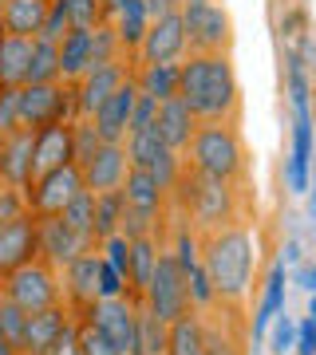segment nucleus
<instances>
[{"label":"nucleus","mask_w":316,"mask_h":355,"mask_svg":"<svg viewBox=\"0 0 316 355\" xmlns=\"http://www.w3.org/2000/svg\"><path fill=\"white\" fill-rule=\"evenodd\" d=\"M0 292H4V296H13L24 312H44V308L63 304L60 268L51 265V261H44V257L20 265L16 272H8V277L0 280Z\"/></svg>","instance_id":"423d86ee"},{"label":"nucleus","mask_w":316,"mask_h":355,"mask_svg":"<svg viewBox=\"0 0 316 355\" xmlns=\"http://www.w3.org/2000/svg\"><path fill=\"white\" fill-rule=\"evenodd\" d=\"M83 190H88V182H83L79 162H67L60 170H48V174L32 178V186L24 193H28V209L36 217H56L76 202Z\"/></svg>","instance_id":"6e6552de"},{"label":"nucleus","mask_w":316,"mask_h":355,"mask_svg":"<svg viewBox=\"0 0 316 355\" xmlns=\"http://www.w3.org/2000/svg\"><path fill=\"white\" fill-rule=\"evenodd\" d=\"M76 324H79V352L83 355H123L91 320H76Z\"/></svg>","instance_id":"e433bc0d"},{"label":"nucleus","mask_w":316,"mask_h":355,"mask_svg":"<svg viewBox=\"0 0 316 355\" xmlns=\"http://www.w3.org/2000/svg\"><path fill=\"white\" fill-rule=\"evenodd\" d=\"M20 130V87L0 91V139Z\"/></svg>","instance_id":"37998d69"},{"label":"nucleus","mask_w":316,"mask_h":355,"mask_svg":"<svg viewBox=\"0 0 316 355\" xmlns=\"http://www.w3.org/2000/svg\"><path fill=\"white\" fill-rule=\"evenodd\" d=\"M241 190H245V182L206 178L186 166L170 198L182 209V221H190V229L198 237H206V233H217V229L245 221V198H241Z\"/></svg>","instance_id":"7ed1b4c3"},{"label":"nucleus","mask_w":316,"mask_h":355,"mask_svg":"<svg viewBox=\"0 0 316 355\" xmlns=\"http://www.w3.org/2000/svg\"><path fill=\"white\" fill-rule=\"evenodd\" d=\"M186 166L206 178H222V182H245L249 174V158H245V142H241L233 123H202L194 142L186 150Z\"/></svg>","instance_id":"20e7f679"},{"label":"nucleus","mask_w":316,"mask_h":355,"mask_svg":"<svg viewBox=\"0 0 316 355\" xmlns=\"http://www.w3.org/2000/svg\"><path fill=\"white\" fill-rule=\"evenodd\" d=\"M297 355H316V316H304L297 324Z\"/></svg>","instance_id":"de8ad7c7"},{"label":"nucleus","mask_w":316,"mask_h":355,"mask_svg":"<svg viewBox=\"0 0 316 355\" xmlns=\"http://www.w3.org/2000/svg\"><path fill=\"white\" fill-rule=\"evenodd\" d=\"M308 214H313V221H316V174H313V186H308Z\"/></svg>","instance_id":"5fc2aeb1"},{"label":"nucleus","mask_w":316,"mask_h":355,"mask_svg":"<svg viewBox=\"0 0 316 355\" xmlns=\"http://www.w3.org/2000/svg\"><path fill=\"white\" fill-rule=\"evenodd\" d=\"M0 355H20V347H16L8 336H0Z\"/></svg>","instance_id":"864d4df0"},{"label":"nucleus","mask_w":316,"mask_h":355,"mask_svg":"<svg viewBox=\"0 0 316 355\" xmlns=\"http://www.w3.org/2000/svg\"><path fill=\"white\" fill-rule=\"evenodd\" d=\"M170 355H206V324L198 308L170 324Z\"/></svg>","instance_id":"2f4dec72"},{"label":"nucleus","mask_w":316,"mask_h":355,"mask_svg":"<svg viewBox=\"0 0 316 355\" xmlns=\"http://www.w3.org/2000/svg\"><path fill=\"white\" fill-rule=\"evenodd\" d=\"M67 16H72V28H95L107 20V4L103 0H67Z\"/></svg>","instance_id":"4c0bfd02"},{"label":"nucleus","mask_w":316,"mask_h":355,"mask_svg":"<svg viewBox=\"0 0 316 355\" xmlns=\"http://www.w3.org/2000/svg\"><path fill=\"white\" fill-rule=\"evenodd\" d=\"M135 76V67L123 64V60H115V64H99L91 67L88 76L76 83V114L79 119H91V114L99 111L103 103L111 99L115 91L123 87L126 79Z\"/></svg>","instance_id":"a211bd4d"},{"label":"nucleus","mask_w":316,"mask_h":355,"mask_svg":"<svg viewBox=\"0 0 316 355\" xmlns=\"http://www.w3.org/2000/svg\"><path fill=\"white\" fill-rule=\"evenodd\" d=\"M182 24H186V48L190 51H229L233 44V20L222 4L206 0V4H186L182 8Z\"/></svg>","instance_id":"9b49d317"},{"label":"nucleus","mask_w":316,"mask_h":355,"mask_svg":"<svg viewBox=\"0 0 316 355\" xmlns=\"http://www.w3.org/2000/svg\"><path fill=\"white\" fill-rule=\"evenodd\" d=\"M56 79H60V44L48 36H36L32 64H28V83H56Z\"/></svg>","instance_id":"473e14b6"},{"label":"nucleus","mask_w":316,"mask_h":355,"mask_svg":"<svg viewBox=\"0 0 316 355\" xmlns=\"http://www.w3.org/2000/svg\"><path fill=\"white\" fill-rule=\"evenodd\" d=\"M24 324H28V312L16 304L13 296H4L0 292V336H8V340L20 347V336H24Z\"/></svg>","instance_id":"c9c22d12"},{"label":"nucleus","mask_w":316,"mask_h":355,"mask_svg":"<svg viewBox=\"0 0 316 355\" xmlns=\"http://www.w3.org/2000/svg\"><path fill=\"white\" fill-rule=\"evenodd\" d=\"M60 217H63V221H67L72 229H76L79 237H91V241H99V237H95V193H91V190L79 193V198L67 205Z\"/></svg>","instance_id":"f704fd0d"},{"label":"nucleus","mask_w":316,"mask_h":355,"mask_svg":"<svg viewBox=\"0 0 316 355\" xmlns=\"http://www.w3.org/2000/svg\"><path fill=\"white\" fill-rule=\"evenodd\" d=\"M111 28H115V36H119V44H123L126 60H131V55L139 51L142 36H147V28H151L147 0H123V4L111 12Z\"/></svg>","instance_id":"cd10ccee"},{"label":"nucleus","mask_w":316,"mask_h":355,"mask_svg":"<svg viewBox=\"0 0 316 355\" xmlns=\"http://www.w3.org/2000/svg\"><path fill=\"white\" fill-rule=\"evenodd\" d=\"M67 32H72V16H67V0H51V8H48V24H44V36L60 44V40L67 36Z\"/></svg>","instance_id":"c03bdc74"},{"label":"nucleus","mask_w":316,"mask_h":355,"mask_svg":"<svg viewBox=\"0 0 316 355\" xmlns=\"http://www.w3.org/2000/svg\"><path fill=\"white\" fill-rule=\"evenodd\" d=\"M48 8H51V0H4L0 4V28L8 36L36 40V36H44Z\"/></svg>","instance_id":"bb28decb"},{"label":"nucleus","mask_w":316,"mask_h":355,"mask_svg":"<svg viewBox=\"0 0 316 355\" xmlns=\"http://www.w3.org/2000/svg\"><path fill=\"white\" fill-rule=\"evenodd\" d=\"M154 114H158V103H154L151 95H142V91H139V103H135V114H131V130L154 127Z\"/></svg>","instance_id":"49530a36"},{"label":"nucleus","mask_w":316,"mask_h":355,"mask_svg":"<svg viewBox=\"0 0 316 355\" xmlns=\"http://www.w3.org/2000/svg\"><path fill=\"white\" fill-rule=\"evenodd\" d=\"M95 249H99V241L79 237V233L67 225L60 214H56V217H40V257H44V261H51L60 272L72 265L76 257L95 253Z\"/></svg>","instance_id":"dca6fc26"},{"label":"nucleus","mask_w":316,"mask_h":355,"mask_svg":"<svg viewBox=\"0 0 316 355\" xmlns=\"http://www.w3.org/2000/svg\"><path fill=\"white\" fill-rule=\"evenodd\" d=\"M313 123H316V114H313Z\"/></svg>","instance_id":"13d9d810"},{"label":"nucleus","mask_w":316,"mask_h":355,"mask_svg":"<svg viewBox=\"0 0 316 355\" xmlns=\"http://www.w3.org/2000/svg\"><path fill=\"white\" fill-rule=\"evenodd\" d=\"M313 107H292V150L285 162V186L292 193H308V186H313Z\"/></svg>","instance_id":"4468645a"},{"label":"nucleus","mask_w":316,"mask_h":355,"mask_svg":"<svg viewBox=\"0 0 316 355\" xmlns=\"http://www.w3.org/2000/svg\"><path fill=\"white\" fill-rule=\"evenodd\" d=\"M119 229H123V193H95V237H99V245L115 237Z\"/></svg>","instance_id":"72a5a7b5"},{"label":"nucleus","mask_w":316,"mask_h":355,"mask_svg":"<svg viewBox=\"0 0 316 355\" xmlns=\"http://www.w3.org/2000/svg\"><path fill=\"white\" fill-rule=\"evenodd\" d=\"M76 83H24L20 87V127H51V123H76Z\"/></svg>","instance_id":"0eeeda50"},{"label":"nucleus","mask_w":316,"mask_h":355,"mask_svg":"<svg viewBox=\"0 0 316 355\" xmlns=\"http://www.w3.org/2000/svg\"><path fill=\"white\" fill-rule=\"evenodd\" d=\"M126 154H131V166L154 174L158 182H163V190L174 193L178 178H182V170H186V158H178V150L166 146V139L158 135V127L131 130V135H126Z\"/></svg>","instance_id":"1a4fd4ad"},{"label":"nucleus","mask_w":316,"mask_h":355,"mask_svg":"<svg viewBox=\"0 0 316 355\" xmlns=\"http://www.w3.org/2000/svg\"><path fill=\"white\" fill-rule=\"evenodd\" d=\"M154 127H158V135L166 139V146L170 150H178V154H186L190 150V142H194V135H198V114L190 111L186 103L178 99H166V103H158V114H154Z\"/></svg>","instance_id":"b1692460"},{"label":"nucleus","mask_w":316,"mask_h":355,"mask_svg":"<svg viewBox=\"0 0 316 355\" xmlns=\"http://www.w3.org/2000/svg\"><path fill=\"white\" fill-rule=\"evenodd\" d=\"M292 280H297V284H301L304 292H316V265H297Z\"/></svg>","instance_id":"3c124183"},{"label":"nucleus","mask_w":316,"mask_h":355,"mask_svg":"<svg viewBox=\"0 0 316 355\" xmlns=\"http://www.w3.org/2000/svg\"><path fill=\"white\" fill-rule=\"evenodd\" d=\"M285 261H292V265L301 261V245H297V241H289V245H285Z\"/></svg>","instance_id":"603ef678"},{"label":"nucleus","mask_w":316,"mask_h":355,"mask_svg":"<svg viewBox=\"0 0 316 355\" xmlns=\"http://www.w3.org/2000/svg\"><path fill=\"white\" fill-rule=\"evenodd\" d=\"M103 296H131V288H126V277L119 272V268L103 257V265H99V300Z\"/></svg>","instance_id":"a18cd8bd"},{"label":"nucleus","mask_w":316,"mask_h":355,"mask_svg":"<svg viewBox=\"0 0 316 355\" xmlns=\"http://www.w3.org/2000/svg\"><path fill=\"white\" fill-rule=\"evenodd\" d=\"M32 44H36V40L0 32V83H4V87H24V83H28Z\"/></svg>","instance_id":"c85d7f7f"},{"label":"nucleus","mask_w":316,"mask_h":355,"mask_svg":"<svg viewBox=\"0 0 316 355\" xmlns=\"http://www.w3.org/2000/svg\"><path fill=\"white\" fill-rule=\"evenodd\" d=\"M139 304H142V296H103V300H95L88 320L123 355H135V343H139Z\"/></svg>","instance_id":"9d476101"},{"label":"nucleus","mask_w":316,"mask_h":355,"mask_svg":"<svg viewBox=\"0 0 316 355\" xmlns=\"http://www.w3.org/2000/svg\"><path fill=\"white\" fill-rule=\"evenodd\" d=\"M186 51L190 48H186V24H182V12H170V16L151 20V28H147L139 51H135V64H139V67L178 64Z\"/></svg>","instance_id":"f8f14e48"},{"label":"nucleus","mask_w":316,"mask_h":355,"mask_svg":"<svg viewBox=\"0 0 316 355\" xmlns=\"http://www.w3.org/2000/svg\"><path fill=\"white\" fill-rule=\"evenodd\" d=\"M135 103H139V83H135V76H131L123 87L111 95V99L103 103L99 111L91 114V123H95V130H99L103 142H126V135H131V114H135Z\"/></svg>","instance_id":"412c9836"},{"label":"nucleus","mask_w":316,"mask_h":355,"mask_svg":"<svg viewBox=\"0 0 316 355\" xmlns=\"http://www.w3.org/2000/svg\"><path fill=\"white\" fill-rule=\"evenodd\" d=\"M99 265H103V253L95 249V253L76 257L63 268V304L72 308L76 320H88V312L99 300Z\"/></svg>","instance_id":"ddd939ff"},{"label":"nucleus","mask_w":316,"mask_h":355,"mask_svg":"<svg viewBox=\"0 0 316 355\" xmlns=\"http://www.w3.org/2000/svg\"><path fill=\"white\" fill-rule=\"evenodd\" d=\"M178 79H182V64H151L135 67V83L142 95H151L154 103H166L178 95Z\"/></svg>","instance_id":"c756f323"},{"label":"nucleus","mask_w":316,"mask_h":355,"mask_svg":"<svg viewBox=\"0 0 316 355\" xmlns=\"http://www.w3.org/2000/svg\"><path fill=\"white\" fill-rule=\"evenodd\" d=\"M99 253L111 261L119 272L126 277V288H131V237H123V233H115V237H107V241L99 245Z\"/></svg>","instance_id":"58836bf2"},{"label":"nucleus","mask_w":316,"mask_h":355,"mask_svg":"<svg viewBox=\"0 0 316 355\" xmlns=\"http://www.w3.org/2000/svg\"><path fill=\"white\" fill-rule=\"evenodd\" d=\"M0 4H4V0H0Z\"/></svg>","instance_id":"bf43d9fd"},{"label":"nucleus","mask_w":316,"mask_h":355,"mask_svg":"<svg viewBox=\"0 0 316 355\" xmlns=\"http://www.w3.org/2000/svg\"><path fill=\"white\" fill-rule=\"evenodd\" d=\"M308 316H316V292H313V300H308Z\"/></svg>","instance_id":"6e6d98bb"},{"label":"nucleus","mask_w":316,"mask_h":355,"mask_svg":"<svg viewBox=\"0 0 316 355\" xmlns=\"http://www.w3.org/2000/svg\"><path fill=\"white\" fill-rule=\"evenodd\" d=\"M202 265L214 284V300L245 308L253 272H257V237L245 221L202 237Z\"/></svg>","instance_id":"f03ea898"},{"label":"nucleus","mask_w":316,"mask_h":355,"mask_svg":"<svg viewBox=\"0 0 316 355\" xmlns=\"http://www.w3.org/2000/svg\"><path fill=\"white\" fill-rule=\"evenodd\" d=\"M182 8H186V0H147V12H151V20L170 16V12H182Z\"/></svg>","instance_id":"8fccbe9b"},{"label":"nucleus","mask_w":316,"mask_h":355,"mask_svg":"<svg viewBox=\"0 0 316 355\" xmlns=\"http://www.w3.org/2000/svg\"><path fill=\"white\" fill-rule=\"evenodd\" d=\"M297 347V324H292L285 312L273 320V328H269V352L273 355H289Z\"/></svg>","instance_id":"79ce46f5"},{"label":"nucleus","mask_w":316,"mask_h":355,"mask_svg":"<svg viewBox=\"0 0 316 355\" xmlns=\"http://www.w3.org/2000/svg\"><path fill=\"white\" fill-rule=\"evenodd\" d=\"M72 308L67 304H56V308H44V312H28V324H24V336H20V355H48V347L63 336V328L72 324Z\"/></svg>","instance_id":"5701e85b"},{"label":"nucleus","mask_w":316,"mask_h":355,"mask_svg":"<svg viewBox=\"0 0 316 355\" xmlns=\"http://www.w3.org/2000/svg\"><path fill=\"white\" fill-rule=\"evenodd\" d=\"M142 300H147V308L158 312L166 324H174V320H182L186 312H194L190 280H186V272H182V265H178V257H174L170 245L158 249V261H154L151 284H147V292H142Z\"/></svg>","instance_id":"39448f33"},{"label":"nucleus","mask_w":316,"mask_h":355,"mask_svg":"<svg viewBox=\"0 0 316 355\" xmlns=\"http://www.w3.org/2000/svg\"><path fill=\"white\" fill-rule=\"evenodd\" d=\"M95 67V28H72L60 40V79L79 83Z\"/></svg>","instance_id":"a878e982"},{"label":"nucleus","mask_w":316,"mask_h":355,"mask_svg":"<svg viewBox=\"0 0 316 355\" xmlns=\"http://www.w3.org/2000/svg\"><path fill=\"white\" fill-rule=\"evenodd\" d=\"M0 91H4V83H0Z\"/></svg>","instance_id":"4d7b16f0"},{"label":"nucleus","mask_w":316,"mask_h":355,"mask_svg":"<svg viewBox=\"0 0 316 355\" xmlns=\"http://www.w3.org/2000/svg\"><path fill=\"white\" fill-rule=\"evenodd\" d=\"M48 355H83V352H79V324H76V320H72V324L63 328L60 340L48 347Z\"/></svg>","instance_id":"09e8293b"},{"label":"nucleus","mask_w":316,"mask_h":355,"mask_svg":"<svg viewBox=\"0 0 316 355\" xmlns=\"http://www.w3.org/2000/svg\"><path fill=\"white\" fill-rule=\"evenodd\" d=\"M285 312V261H277V265L269 268L265 277V292H261V304H257V312H253L249 320V343L253 352H257V343H265L269 328H273V320Z\"/></svg>","instance_id":"393cba45"},{"label":"nucleus","mask_w":316,"mask_h":355,"mask_svg":"<svg viewBox=\"0 0 316 355\" xmlns=\"http://www.w3.org/2000/svg\"><path fill=\"white\" fill-rule=\"evenodd\" d=\"M83 170V182H88L91 193H111L123 190L126 170H131V154H126V142H103L91 162L79 166Z\"/></svg>","instance_id":"6ab92c4d"},{"label":"nucleus","mask_w":316,"mask_h":355,"mask_svg":"<svg viewBox=\"0 0 316 355\" xmlns=\"http://www.w3.org/2000/svg\"><path fill=\"white\" fill-rule=\"evenodd\" d=\"M123 209L126 214L142 217V221H151V225L163 229V217H166V202H170V190H163V182L139 166H131L126 170V182H123Z\"/></svg>","instance_id":"2eb2a0df"},{"label":"nucleus","mask_w":316,"mask_h":355,"mask_svg":"<svg viewBox=\"0 0 316 355\" xmlns=\"http://www.w3.org/2000/svg\"><path fill=\"white\" fill-rule=\"evenodd\" d=\"M28 214V193L20 186H8V182H0V225H8L16 217Z\"/></svg>","instance_id":"ea45409f"},{"label":"nucleus","mask_w":316,"mask_h":355,"mask_svg":"<svg viewBox=\"0 0 316 355\" xmlns=\"http://www.w3.org/2000/svg\"><path fill=\"white\" fill-rule=\"evenodd\" d=\"M99 146H103V139H99V130H95V123L91 119H76V162L79 166L91 162Z\"/></svg>","instance_id":"a19ab883"},{"label":"nucleus","mask_w":316,"mask_h":355,"mask_svg":"<svg viewBox=\"0 0 316 355\" xmlns=\"http://www.w3.org/2000/svg\"><path fill=\"white\" fill-rule=\"evenodd\" d=\"M135 355H170V324L158 312L147 308V300L139 304V343Z\"/></svg>","instance_id":"7c9ffc66"},{"label":"nucleus","mask_w":316,"mask_h":355,"mask_svg":"<svg viewBox=\"0 0 316 355\" xmlns=\"http://www.w3.org/2000/svg\"><path fill=\"white\" fill-rule=\"evenodd\" d=\"M76 162V123H51L36 130V158H32V178L60 170Z\"/></svg>","instance_id":"4be33fe9"},{"label":"nucleus","mask_w":316,"mask_h":355,"mask_svg":"<svg viewBox=\"0 0 316 355\" xmlns=\"http://www.w3.org/2000/svg\"><path fill=\"white\" fill-rule=\"evenodd\" d=\"M40 257V217L28 209L24 217H16L8 225H0V280L16 272L20 265Z\"/></svg>","instance_id":"f3484780"},{"label":"nucleus","mask_w":316,"mask_h":355,"mask_svg":"<svg viewBox=\"0 0 316 355\" xmlns=\"http://www.w3.org/2000/svg\"><path fill=\"white\" fill-rule=\"evenodd\" d=\"M178 99L198 114V123H238L241 87L229 51H190L182 60Z\"/></svg>","instance_id":"f257e3e1"},{"label":"nucleus","mask_w":316,"mask_h":355,"mask_svg":"<svg viewBox=\"0 0 316 355\" xmlns=\"http://www.w3.org/2000/svg\"><path fill=\"white\" fill-rule=\"evenodd\" d=\"M32 158H36V130L20 127L13 135H4L0 139V182L28 190L32 186Z\"/></svg>","instance_id":"aec40b11"}]
</instances>
